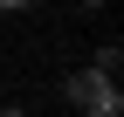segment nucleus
I'll use <instances>...</instances> for the list:
<instances>
[{
	"instance_id": "nucleus-4",
	"label": "nucleus",
	"mask_w": 124,
	"mask_h": 117,
	"mask_svg": "<svg viewBox=\"0 0 124 117\" xmlns=\"http://www.w3.org/2000/svg\"><path fill=\"white\" fill-rule=\"evenodd\" d=\"M21 7H35V0H0V14H21Z\"/></svg>"
},
{
	"instance_id": "nucleus-5",
	"label": "nucleus",
	"mask_w": 124,
	"mask_h": 117,
	"mask_svg": "<svg viewBox=\"0 0 124 117\" xmlns=\"http://www.w3.org/2000/svg\"><path fill=\"white\" fill-rule=\"evenodd\" d=\"M0 117H28V110H14V103H7V110H0Z\"/></svg>"
},
{
	"instance_id": "nucleus-1",
	"label": "nucleus",
	"mask_w": 124,
	"mask_h": 117,
	"mask_svg": "<svg viewBox=\"0 0 124 117\" xmlns=\"http://www.w3.org/2000/svg\"><path fill=\"white\" fill-rule=\"evenodd\" d=\"M110 83H117V76H103V69L90 62V69H76V76H62V96H69V103H97Z\"/></svg>"
},
{
	"instance_id": "nucleus-2",
	"label": "nucleus",
	"mask_w": 124,
	"mask_h": 117,
	"mask_svg": "<svg viewBox=\"0 0 124 117\" xmlns=\"http://www.w3.org/2000/svg\"><path fill=\"white\" fill-rule=\"evenodd\" d=\"M83 117H124V96H117V83L97 96V103H83Z\"/></svg>"
},
{
	"instance_id": "nucleus-6",
	"label": "nucleus",
	"mask_w": 124,
	"mask_h": 117,
	"mask_svg": "<svg viewBox=\"0 0 124 117\" xmlns=\"http://www.w3.org/2000/svg\"><path fill=\"white\" fill-rule=\"evenodd\" d=\"M83 7H103V0H83Z\"/></svg>"
},
{
	"instance_id": "nucleus-3",
	"label": "nucleus",
	"mask_w": 124,
	"mask_h": 117,
	"mask_svg": "<svg viewBox=\"0 0 124 117\" xmlns=\"http://www.w3.org/2000/svg\"><path fill=\"white\" fill-rule=\"evenodd\" d=\"M117 62H124V48H117V41H103V48H97V69H103V76H117Z\"/></svg>"
}]
</instances>
